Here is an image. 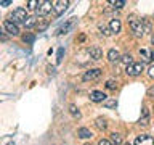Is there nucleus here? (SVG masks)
Segmentation results:
<instances>
[{
  "label": "nucleus",
  "instance_id": "7ed1b4c3",
  "mask_svg": "<svg viewBox=\"0 0 154 145\" xmlns=\"http://www.w3.org/2000/svg\"><path fill=\"white\" fill-rule=\"evenodd\" d=\"M130 27H132V31L137 34V36H143V34H144V27H143L141 19L130 18Z\"/></svg>",
  "mask_w": 154,
  "mask_h": 145
},
{
  "label": "nucleus",
  "instance_id": "0eeeda50",
  "mask_svg": "<svg viewBox=\"0 0 154 145\" xmlns=\"http://www.w3.org/2000/svg\"><path fill=\"white\" fill-rule=\"evenodd\" d=\"M135 145H154V139L151 137V135H138L137 140H135Z\"/></svg>",
  "mask_w": 154,
  "mask_h": 145
},
{
  "label": "nucleus",
  "instance_id": "4468645a",
  "mask_svg": "<svg viewBox=\"0 0 154 145\" xmlns=\"http://www.w3.org/2000/svg\"><path fill=\"white\" fill-rule=\"evenodd\" d=\"M111 143H112V145H120V143H122V137H120V134H117V132L111 134Z\"/></svg>",
  "mask_w": 154,
  "mask_h": 145
},
{
  "label": "nucleus",
  "instance_id": "b1692460",
  "mask_svg": "<svg viewBox=\"0 0 154 145\" xmlns=\"http://www.w3.org/2000/svg\"><path fill=\"white\" fill-rule=\"evenodd\" d=\"M24 26H26L27 29L29 27H32V26H35V18H29L26 23H24Z\"/></svg>",
  "mask_w": 154,
  "mask_h": 145
},
{
  "label": "nucleus",
  "instance_id": "e433bc0d",
  "mask_svg": "<svg viewBox=\"0 0 154 145\" xmlns=\"http://www.w3.org/2000/svg\"><path fill=\"white\" fill-rule=\"evenodd\" d=\"M125 145H130V143H125Z\"/></svg>",
  "mask_w": 154,
  "mask_h": 145
},
{
  "label": "nucleus",
  "instance_id": "4c0bfd02",
  "mask_svg": "<svg viewBox=\"0 0 154 145\" xmlns=\"http://www.w3.org/2000/svg\"><path fill=\"white\" fill-rule=\"evenodd\" d=\"M87 145H90V143H87Z\"/></svg>",
  "mask_w": 154,
  "mask_h": 145
},
{
  "label": "nucleus",
  "instance_id": "ddd939ff",
  "mask_svg": "<svg viewBox=\"0 0 154 145\" xmlns=\"http://www.w3.org/2000/svg\"><path fill=\"white\" fill-rule=\"evenodd\" d=\"M77 135H79L80 139H90L93 134H91V130H90V129H87V127H80V129H79V132H77Z\"/></svg>",
  "mask_w": 154,
  "mask_h": 145
},
{
  "label": "nucleus",
  "instance_id": "412c9836",
  "mask_svg": "<svg viewBox=\"0 0 154 145\" xmlns=\"http://www.w3.org/2000/svg\"><path fill=\"white\" fill-rule=\"evenodd\" d=\"M104 106H106V108H116V106H117V102H116V100H106Z\"/></svg>",
  "mask_w": 154,
  "mask_h": 145
},
{
  "label": "nucleus",
  "instance_id": "dca6fc26",
  "mask_svg": "<svg viewBox=\"0 0 154 145\" xmlns=\"http://www.w3.org/2000/svg\"><path fill=\"white\" fill-rule=\"evenodd\" d=\"M140 55H141V58H143V61H151V58H152V55L151 53H149L146 48H141V50H140Z\"/></svg>",
  "mask_w": 154,
  "mask_h": 145
},
{
  "label": "nucleus",
  "instance_id": "f704fd0d",
  "mask_svg": "<svg viewBox=\"0 0 154 145\" xmlns=\"http://www.w3.org/2000/svg\"><path fill=\"white\" fill-rule=\"evenodd\" d=\"M8 145H14V143H13V142H11V143H8Z\"/></svg>",
  "mask_w": 154,
  "mask_h": 145
},
{
  "label": "nucleus",
  "instance_id": "a878e982",
  "mask_svg": "<svg viewBox=\"0 0 154 145\" xmlns=\"http://www.w3.org/2000/svg\"><path fill=\"white\" fill-rule=\"evenodd\" d=\"M122 63H125L127 66H130V65H132V56H130V55H124L122 56Z\"/></svg>",
  "mask_w": 154,
  "mask_h": 145
},
{
  "label": "nucleus",
  "instance_id": "f3484780",
  "mask_svg": "<svg viewBox=\"0 0 154 145\" xmlns=\"http://www.w3.org/2000/svg\"><path fill=\"white\" fill-rule=\"evenodd\" d=\"M149 123V113H148V108H143V118H140V124L146 126Z\"/></svg>",
  "mask_w": 154,
  "mask_h": 145
},
{
  "label": "nucleus",
  "instance_id": "c756f323",
  "mask_svg": "<svg viewBox=\"0 0 154 145\" xmlns=\"http://www.w3.org/2000/svg\"><path fill=\"white\" fill-rule=\"evenodd\" d=\"M148 74H149V77H152V79H154V65H152L151 68H149V71H148Z\"/></svg>",
  "mask_w": 154,
  "mask_h": 145
},
{
  "label": "nucleus",
  "instance_id": "393cba45",
  "mask_svg": "<svg viewBox=\"0 0 154 145\" xmlns=\"http://www.w3.org/2000/svg\"><path fill=\"white\" fill-rule=\"evenodd\" d=\"M38 3H40V2H37V0H29V2H27V8L29 10H34Z\"/></svg>",
  "mask_w": 154,
  "mask_h": 145
},
{
  "label": "nucleus",
  "instance_id": "9b49d317",
  "mask_svg": "<svg viewBox=\"0 0 154 145\" xmlns=\"http://www.w3.org/2000/svg\"><path fill=\"white\" fill-rule=\"evenodd\" d=\"M90 56L93 58V60H100V58L103 56V52H101L100 47H91L90 48Z\"/></svg>",
  "mask_w": 154,
  "mask_h": 145
},
{
  "label": "nucleus",
  "instance_id": "6e6552de",
  "mask_svg": "<svg viewBox=\"0 0 154 145\" xmlns=\"http://www.w3.org/2000/svg\"><path fill=\"white\" fill-rule=\"evenodd\" d=\"M3 27H5V31H7L8 34H11V36H18L19 34V29H18V26L13 21H5Z\"/></svg>",
  "mask_w": 154,
  "mask_h": 145
},
{
  "label": "nucleus",
  "instance_id": "cd10ccee",
  "mask_svg": "<svg viewBox=\"0 0 154 145\" xmlns=\"http://www.w3.org/2000/svg\"><path fill=\"white\" fill-rule=\"evenodd\" d=\"M106 87H108V89H111V90H114V89H116V82H114V81H108V82H106Z\"/></svg>",
  "mask_w": 154,
  "mask_h": 145
},
{
  "label": "nucleus",
  "instance_id": "f03ea898",
  "mask_svg": "<svg viewBox=\"0 0 154 145\" xmlns=\"http://www.w3.org/2000/svg\"><path fill=\"white\" fill-rule=\"evenodd\" d=\"M11 19H13V23L14 24H18V23H26L27 21V11L24 8H16L13 11V14H11Z\"/></svg>",
  "mask_w": 154,
  "mask_h": 145
},
{
  "label": "nucleus",
  "instance_id": "f257e3e1",
  "mask_svg": "<svg viewBox=\"0 0 154 145\" xmlns=\"http://www.w3.org/2000/svg\"><path fill=\"white\" fill-rule=\"evenodd\" d=\"M75 24H77V18H75V16H72V18L67 19V21H66L64 24H63V26H61L60 29H58V32H56V34H58V36H63V34L71 32L72 29L75 27Z\"/></svg>",
  "mask_w": 154,
  "mask_h": 145
},
{
  "label": "nucleus",
  "instance_id": "5701e85b",
  "mask_svg": "<svg viewBox=\"0 0 154 145\" xmlns=\"http://www.w3.org/2000/svg\"><path fill=\"white\" fill-rule=\"evenodd\" d=\"M100 29L103 31L104 36H111V34H112V31H111V27H106V26H103V24H100Z\"/></svg>",
  "mask_w": 154,
  "mask_h": 145
},
{
  "label": "nucleus",
  "instance_id": "bb28decb",
  "mask_svg": "<svg viewBox=\"0 0 154 145\" xmlns=\"http://www.w3.org/2000/svg\"><path fill=\"white\" fill-rule=\"evenodd\" d=\"M47 27H48V23H47V21H43V23H40V24H37V29H38V32L45 31Z\"/></svg>",
  "mask_w": 154,
  "mask_h": 145
},
{
  "label": "nucleus",
  "instance_id": "aec40b11",
  "mask_svg": "<svg viewBox=\"0 0 154 145\" xmlns=\"http://www.w3.org/2000/svg\"><path fill=\"white\" fill-rule=\"evenodd\" d=\"M34 39H35V37H34L32 34H29V32H26V34L23 36V40L26 42V44H32V42H34Z\"/></svg>",
  "mask_w": 154,
  "mask_h": 145
},
{
  "label": "nucleus",
  "instance_id": "39448f33",
  "mask_svg": "<svg viewBox=\"0 0 154 145\" xmlns=\"http://www.w3.org/2000/svg\"><path fill=\"white\" fill-rule=\"evenodd\" d=\"M50 11H53V3H51V2L45 0V2H40V3H38V8H37L38 16H45V14H48Z\"/></svg>",
  "mask_w": 154,
  "mask_h": 145
},
{
  "label": "nucleus",
  "instance_id": "9d476101",
  "mask_svg": "<svg viewBox=\"0 0 154 145\" xmlns=\"http://www.w3.org/2000/svg\"><path fill=\"white\" fill-rule=\"evenodd\" d=\"M100 76H101V69H98V68H96V69H90L84 74V81H93Z\"/></svg>",
  "mask_w": 154,
  "mask_h": 145
},
{
  "label": "nucleus",
  "instance_id": "72a5a7b5",
  "mask_svg": "<svg viewBox=\"0 0 154 145\" xmlns=\"http://www.w3.org/2000/svg\"><path fill=\"white\" fill-rule=\"evenodd\" d=\"M152 44H154V34H152Z\"/></svg>",
  "mask_w": 154,
  "mask_h": 145
},
{
  "label": "nucleus",
  "instance_id": "20e7f679",
  "mask_svg": "<svg viewBox=\"0 0 154 145\" xmlns=\"http://www.w3.org/2000/svg\"><path fill=\"white\" fill-rule=\"evenodd\" d=\"M67 5H69V2H66V0H58V2H53V13H55L56 16H61V14L67 10Z\"/></svg>",
  "mask_w": 154,
  "mask_h": 145
},
{
  "label": "nucleus",
  "instance_id": "2eb2a0df",
  "mask_svg": "<svg viewBox=\"0 0 154 145\" xmlns=\"http://www.w3.org/2000/svg\"><path fill=\"white\" fill-rule=\"evenodd\" d=\"M119 58H120V55H119L117 50H114V48H112V50L108 52V60H109V61H117Z\"/></svg>",
  "mask_w": 154,
  "mask_h": 145
},
{
  "label": "nucleus",
  "instance_id": "7c9ffc66",
  "mask_svg": "<svg viewBox=\"0 0 154 145\" xmlns=\"http://www.w3.org/2000/svg\"><path fill=\"white\" fill-rule=\"evenodd\" d=\"M98 145H112V143H111L109 140H104V139H103V140H100V143H98Z\"/></svg>",
  "mask_w": 154,
  "mask_h": 145
},
{
  "label": "nucleus",
  "instance_id": "c9c22d12",
  "mask_svg": "<svg viewBox=\"0 0 154 145\" xmlns=\"http://www.w3.org/2000/svg\"><path fill=\"white\" fill-rule=\"evenodd\" d=\"M152 58H154V52H152Z\"/></svg>",
  "mask_w": 154,
  "mask_h": 145
},
{
  "label": "nucleus",
  "instance_id": "c85d7f7f",
  "mask_svg": "<svg viewBox=\"0 0 154 145\" xmlns=\"http://www.w3.org/2000/svg\"><path fill=\"white\" fill-rule=\"evenodd\" d=\"M63 53H64V48H60V50H58V58H56V60H58V63H60L61 60H63Z\"/></svg>",
  "mask_w": 154,
  "mask_h": 145
},
{
  "label": "nucleus",
  "instance_id": "1a4fd4ad",
  "mask_svg": "<svg viewBox=\"0 0 154 145\" xmlns=\"http://www.w3.org/2000/svg\"><path fill=\"white\" fill-rule=\"evenodd\" d=\"M90 100L91 102H95V103H100V102H106V95L103 94V92H100V90H93L90 94Z\"/></svg>",
  "mask_w": 154,
  "mask_h": 145
},
{
  "label": "nucleus",
  "instance_id": "4be33fe9",
  "mask_svg": "<svg viewBox=\"0 0 154 145\" xmlns=\"http://www.w3.org/2000/svg\"><path fill=\"white\" fill-rule=\"evenodd\" d=\"M109 3H111V5H116L114 8H122L124 5H125V2H124V0H117V2H116V0H111Z\"/></svg>",
  "mask_w": 154,
  "mask_h": 145
},
{
  "label": "nucleus",
  "instance_id": "2f4dec72",
  "mask_svg": "<svg viewBox=\"0 0 154 145\" xmlns=\"http://www.w3.org/2000/svg\"><path fill=\"white\" fill-rule=\"evenodd\" d=\"M10 3H11L10 0H3V2H0V5H2V7H8Z\"/></svg>",
  "mask_w": 154,
  "mask_h": 145
},
{
  "label": "nucleus",
  "instance_id": "473e14b6",
  "mask_svg": "<svg viewBox=\"0 0 154 145\" xmlns=\"http://www.w3.org/2000/svg\"><path fill=\"white\" fill-rule=\"evenodd\" d=\"M148 95H149V97H154V87H151V89H148Z\"/></svg>",
  "mask_w": 154,
  "mask_h": 145
},
{
  "label": "nucleus",
  "instance_id": "f8f14e48",
  "mask_svg": "<svg viewBox=\"0 0 154 145\" xmlns=\"http://www.w3.org/2000/svg\"><path fill=\"white\" fill-rule=\"evenodd\" d=\"M109 27H111V31H112V34H117L120 32V19H112V21L109 23Z\"/></svg>",
  "mask_w": 154,
  "mask_h": 145
},
{
  "label": "nucleus",
  "instance_id": "6ab92c4d",
  "mask_svg": "<svg viewBox=\"0 0 154 145\" xmlns=\"http://www.w3.org/2000/svg\"><path fill=\"white\" fill-rule=\"evenodd\" d=\"M106 126H108V124H106L104 118H98V119H96V127H98V129H106Z\"/></svg>",
  "mask_w": 154,
  "mask_h": 145
},
{
  "label": "nucleus",
  "instance_id": "a211bd4d",
  "mask_svg": "<svg viewBox=\"0 0 154 145\" xmlns=\"http://www.w3.org/2000/svg\"><path fill=\"white\" fill-rule=\"evenodd\" d=\"M69 111H71V114L74 116V118H80V111H79V108H77L75 105H71L69 106Z\"/></svg>",
  "mask_w": 154,
  "mask_h": 145
},
{
  "label": "nucleus",
  "instance_id": "423d86ee",
  "mask_svg": "<svg viewBox=\"0 0 154 145\" xmlns=\"http://www.w3.org/2000/svg\"><path fill=\"white\" fill-rule=\"evenodd\" d=\"M141 71H143V63H132L125 69V72L128 76H138V74H141Z\"/></svg>",
  "mask_w": 154,
  "mask_h": 145
}]
</instances>
